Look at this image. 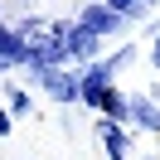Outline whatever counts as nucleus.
I'll list each match as a JSON object with an SVG mask.
<instances>
[{"instance_id": "nucleus-9", "label": "nucleus", "mask_w": 160, "mask_h": 160, "mask_svg": "<svg viewBox=\"0 0 160 160\" xmlns=\"http://www.w3.org/2000/svg\"><path fill=\"white\" fill-rule=\"evenodd\" d=\"M0 58L10 68H24V44L15 39V24H5V20H0Z\"/></svg>"}, {"instance_id": "nucleus-6", "label": "nucleus", "mask_w": 160, "mask_h": 160, "mask_svg": "<svg viewBox=\"0 0 160 160\" xmlns=\"http://www.w3.org/2000/svg\"><path fill=\"white\" fill-rule=\"evenodd\" d=\"M97 117H107V121H117V126L131 131V92H121L117 82H112V88L97 97Z\"/></svg>"}, {"instance_id": "nucleus-12", "label": "nucleus", "mask_w": 160, "mask_h": 160, "mask_svg": "<svg viewBox=\"0 0 160 160\" xmlns=\"http://www.w3.org/2000/svg\"><path fill=\"white\" fill-rule=\"evenodd\" d=\"M150 68L160 73V24H155V39H150Z\"/></svg>"}, {"instance_id": "nucleus-3", "label": "nucleus", "mask_w": 160, "mask_h": 160, "mask_svg": "<svg viewBox=\"0 0 160 160\" xmlns=\"http://www.w3.org/2000/svg\"><path fill=\"white\" fill-rule=\"evenodd\" d=\"M92 131H97L102 150H107L112 160H126L131 155V131L126 126H117V121H107V117H92Z\"/></svg>"}, {"instance_id": "nucleus-13", "label": "nucleus", "mask_w": 160, "mask_h": 160, "mask_svg": "<svg viewBox=\"0 0 160 160\" xmlns=\"http://www.w3.org/2000/svg\"><path fill=\"white\" fill-rule=\"evenodd\" d=\"M10 126H15V121H10V112H0V136H10Z\"/></svg>"}, {"instance_id": "nucleus-8", "label": "nucleus", "mask_w": 160, "mask_h": 160, "mask_svg": "<svg viewBox=\"0 0 160 160\" xmlns=\"http://www.w3.org/2000/svg\"><path fill=\"white\" fill-rule=\"evenodd\" d=\"M15 39H20L24 49L44 44V39H49V20H44V15H29V20H20V24H15Z\"/></svg>"}, {"instance_id": "nucleus-14", "label": "nucleus", "mask_w": 160, "mask_h": 160, "mask_svg": "<svg viewBox=\"0 0 160 160\" xmlns=\"http://www.w3.org/2000/svg\"><path fill=\"white\" fill-rule=\"evenodd\" d=\"M0 73H10V63H5V58H0Z\"/></svg>"}, {"instance_id": "nucleus-4", "label": "nucleus", "mask_w": 160, "mask_h": 160, "mask_svg": "<svg viewBox=\"0 0 160 160\" xmlns=\"http://www.w3.org/2000/svg\"><path fill=\"white\" fill-rule=\"evenodd\" d=\"M78 24H82V29H92L97 39H112V34L126 29V20H121V15H112L107 5H88V10L78 15Z\"/></svg>"}, {"instance_id": "nucleus-1", "label": "nucleus", "mask_w": 160, "mask_h": 160, "mask_svg": "<svg viewBox=\"0 0 160 160\" xmlns=\"http://www.w3.org/2000/svg\"><path fill=\"white\" fill-rule=\"evenodd\" d=\"M126 58H136V49H121V53H112V58H97V63H88V68L78 73V102H82V107L97 112V97L112 88V78H117V68Z\"/></svg>"}, {"instance_id": "nucleus-7", "label": "nucleus", "mask_w": 160, "mask_h": 160, "mask_svg": "<svg viewBox=\"0 0 160 160\" xmlns=\"http://www.w3.org/2000/svg\"><path fill=\"white\" fill-rule=\"evenodd\" d=\"M131 131L160 136V102H150V97H131Z\"/></svg>"}, {"instance_id": "nucleus-11", "label": "nucleus", "mask_w": 160, "mask_h": 160, "mask_svg": "<svg viewBox=\"0 0 160 160\" xmlns=\"http://www.w3.org/2000/svg\"><path fill=\"white\" fill-rule=\"evenodd\" d=\"M102 5H107L112 15H121V20H131V5H136V0H102Z\"/></svg>"}, {"instance_id": "nucleus-5", "label": "nucleus", "mask_w": 160, "mask_h": 160, "mask_svg": "<svg viewBox=\"0 0 160 160\" xmlns=\"http://www.w3.org/2000/svg\"><path fill=\"white\" fill-rule=\"evenodd\" d=\"M39 88L49 92L53 102L68 107V102H78V73H73V68H49V73L39 78Z\"/></svg>"}, {"instance_id": "nucleus-10", "label": "nucleus", "mask_w": 160, "mask_h": 160, "mask_svg": "<svg viewBox=\"0 0 160 160\" xmlns=\"http://www.w3.org/2000/svg\"><path fill=\"white\" fill-rule=\"evenodd\" d=\"M5 112H10V121L29 117V112H34V97H29V88H20V82H15V88L5 92Z\"/></svg>"}, {"instance_id": "nucleus-2", "label": "nucleus", "mask_w": 160, "mask_h": 160, "mask_svg": "<svg viewBox=\"0 0 160 160\" xmlns=\"http://www.w3.org/2000/svg\"><path fill=\"white\" fill-rule=\"evenodd\" d=\"M63 49H68V63H82V68L102 58V39H97L92 29H82L78 20H68V34H63Z\"/></svg>"}, {"instance_id": "nucleus-15", "label": "nucleus", "mask_w": 160, "mask_h": 160, "mask_svg": "<svg viewBox=\"0 0 160 160\" xmlns=\"http://www.w3.org/2000/svg\"><path fill=\"white\" fill-rule=\"evenodd\" d=\"M141 160H155V155H141Z\"/></svg>"}]
</instances>
